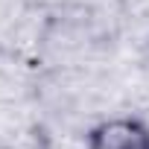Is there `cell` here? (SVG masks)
<instances>
[{"label":"cell","mask_w":149,"mask_h":149,"mask_svg":"<svg viewBox=\"0 0 149 149\" xmlns=\"http://www.w3.org/2000/svg\"><path fill=\"white\" fill-rule=\"evenodd\" d=\"M85 149H149V123L140 117H111L88 132Z\"/></svg>","instance_id":"1"}]
</instances>
